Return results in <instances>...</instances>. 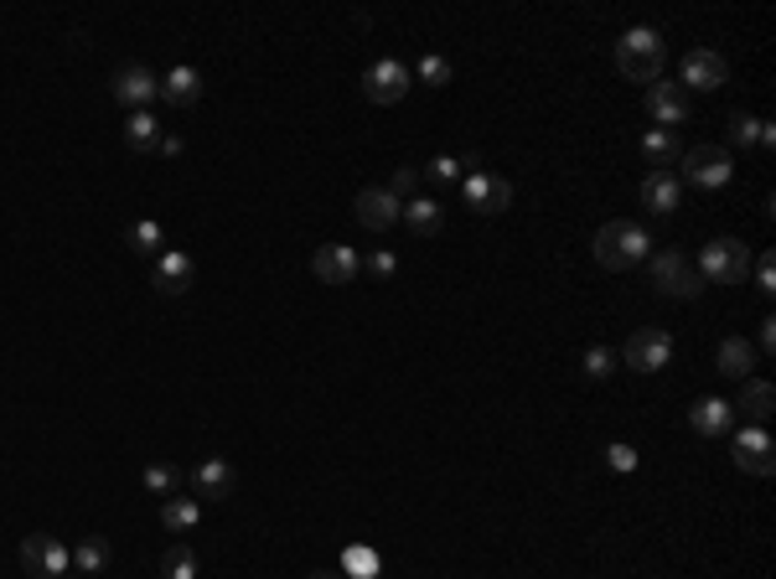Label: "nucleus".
<instances>
[{
	"instance_id": "obj_34",
	"label": "nucleus",
	"mask_w": 776,
	"mask_h": 579,
	"mask_svg": "<svg viewBox=\"0 0 776 579\" xmlns=\"http://www.w3.org/2000/svg\"><path fill=\"white\" fill-rule=\"evenodd\" d=\"M730 140H735V145H761V120H756V114H745V109H741V114H730Z\"/></svg>"
},
{
	"instance_id": "obj_12",
	"label": "nucleus",
	"mask_w": 776,
	"mask_h": 579,
	"mask_svg": "<svg viewBox=\"0 0 776 579\" xmlns=\"http://www.w3.org/2000/svg\"><path fill=\"white\" fill-rule=\"evenodd\" d=\"M311 274L322 280V285H352L362 274V259H358V249H347V243H322L316 249V259H311Z\"/></svg>"
},
{
	"instance_id": "obj_39",
	"label": "nucleus",
	"mask_w": 776,
	"mask_h": 579,
	"mask_svg": "<svg viewBox=\"0 0 776 579\" xmlns=\"http://www.w3.org/2000/svg\"><path fill=\"white\" fill-rule=\"evenodd\" d=\"M606 466H611V470H632L637 451H632V445H611V451H606Z\"/></svg>"
},
{
	"instance_id": "obj_10",
	"label": "nucleus",
	"mask_w": 776,
	"mask_h": 579,
	"mask_svg": "<svg viewBox=\"0 0 776 579\" xmlns=\"http://www.w3.org/2000/svg\"><path fill=\"white\" fill-rule=\"evenodd\" d=\"M109 93H114V104H125V109H150L161 99V78L145 68V63H125V68L114 72Z\"/></svg>"
},
{
	"instance_id": "obj_16",
	"label": "nucleus",
	"mask_w": 776,
	"mask_h": 579,
	"mask_svg": "<svg viewBox=\"0 0 776 579\" xmlns=\"http://www.w3.org/2000/svg\"><path fill=\"white\" fill-rule=\"evenodd\" d=\"M150 285L161 290V295H187V290L198 285V259L181 249H166L156 259V270H150Z\"/></svg>"
},
{
	"instance_id": "obj_38",
	"label": "nucleus",
	"mask_w": 776,
	"mask_h": 579,
	"mask_svg": "<svg viewBox=\"0 0 776 579\" xmlns=\"http://www.w3.org/2000/svg\"><path fill=\"white\" fill-rule=\"evenodd\" d=\"M756 290H761V295H772V290H776V259H772V253H761V259H756Z\"/></svg>"
},
{
	"instance_id": "obj_15",
	"label": "nucleus",
	"mask_w": 776,
	"mask_h": 579,
	"mask_svg": "<svg viewBox=\"0 0 776 579\" xmlns=\"http://www.w3.org/2000/svg\"><path fill=\"white\" fill-rule=\"evenodd\" d=\"M684 89H705V93H715V89H724V78H730V63H724L720 53H709V47H694V53H684Z\"/></svg>"
},
{
	"instance_id": "obj_9",
	"label": "nucleus",
	"mask_w": 776,
	"mask_h": 579,
	"mask_svg": "<svg viewBox=\"0 0 776 579\" xmlns=\"http://www.w3.org/2000/svg\"><path fill=\"white\" fill-rule=\"evenodd\" d=\"M621 362L632 367V373H663L673 362V337L668 331H657V326H642L632 342L621 347Z\"/></svg>"
},
{
	"instance_id": "obj_25",
	"label": "nucleus",
	"mask_w": 776,
	"mask_h": 579,
	"mask_svg": "<svg viewBox=\"0 0 776 579\" xmlns=\"http://www.w3.org/2000/svg\"><path fill=\"white\" fill-rule=\"evenodd\" d=\"M642 156H648L652 171H673V161L684 156V145H678V135H673V129H657V125H652L648 135H642Z\"/></svg>"
},
{
	"instance_id": "obj_21",
	"label": "nucleus",
	"mask_w": 776,
	"mask_h": 579,
	"mask_svg": "<svg viewBox=\"0 0 776 579\" xmlns=\"http://www.w3.org/2000/svg\"><path fill=\"white\" fill-rule=\"evenodd\" d=\"M715 367H720V378H751L756 373V347L745 342V337H724L720 352H715Z\"/></svg>"
},
{
	"instance_id": "obj_32",
	"label": "nucleus",
	"mask_w": 776,
	"mask_h": 579,
	"mask_svg": "<svg viewBox=\"0 0 776 579\" xmlns=\"http://www.w3.org/2000/svg\"><path fill=\"white\" fill-rule=\"evenodd\" d=\"M425 177H430L435 186H456V181H466V161H456V156H435V161L425 166Z\"/></svg>"
},
{
	"instance_id": "obj_30",
	"label": "nucleus",
	"mask_w": 776,
	"mask_h": 579,
	"mask_svg": "<svg viewBox=\"0 0 776 579\" xmlns=\"http://www.w3.org/2000/svg\"><path fill=\"white\" fill-rule=\"evenodd\" d=\"M580 373L591 383H606L611 373H621V352L616 347H585V357H580Z\"/></svg>"
},
{
	"instance_id": "obj_33",
	"label": "nucleus",
	"mask_w": 776,
	"mask_h": 579,
	"mask_svg": "<svg viewBox=\"0 0 776 579\" xmlns=\"http://www.w3.org/2000/svg\"><path fill=\"white\" fill-rule=\"evenodd\" d=\"M451 57H440V53H430L425 63H419V83H430V89H446L451 83Z\"/></svg>"
},
{
	"instance_id": "obj_36",
	"label": "nucleus",
	"mask_w": 776,
	"mask_h": 579,
	"mask_svg": "<svg viewBox=\"0 0 776 579\" xmlns=\"http://www.w3.org/2000/svg\"><path fill=\"white\" fill-rule=\"evenodd\" d=\"M362 270L373 274V280H394V274H398V259H394V253H389V249H373V253H368V264H362Z\"/></svg>"
},
{
	"instance_id": "obj_29",
	"label": "nucleus",
	"mask_w": 776,
	"mask_h": 579,
	"mask_svg": "<svg viewBox=\"0 0 776 579\" xmlns=\"http://www.w3.org/2000/svg\"><path fill=\"white\" fill-rule=\"evenodd\" d=\"M198 569H202V559H198V548L192 543H171L161 554V575L166 579H198Z\"/></svg>"
},
{
	"instance_id": "obj_35",
	"label": "nucleus",
	"mask_w": 776,
	"mask_h": 579,
	"mask_svg": "<svg viewBox=\"0 0 776 579\" xmlns=\"http://www.w3.org/2000/svg\"><path fill=\"white\" fill-rule=\"evenodd\" d=\"M347 575H379V554H368V548H347V559H342Z\"/></svg>"
},
{
	"instance_id": "obj_17",
	"label": "nucleus",
	"mask_w": 776,
	"mask_h": 579,
	"mask_svg": "<svg viewBox=\"0 0 776 579\" xmlns=\"http://www.w3.org/2000/svg\"><path fill=\"white\" fill-rule=\"evenodd\" d=\"M192 487H198V497H207V502H228L238 487V470L234 461H223V455H207V461H198V470H192Z\"/></svg>"
},
{
	"instance_id": "obj_43",
	"label": "nucleus",
	"mask_w": 776,
	"mask_h": 579,
	"mask_svg": "<svg viewBox=\"0 0 776 579\" xmlns=\"http://www.w3.org/2000/svg\"><path fill=\"white\" fill-rule=\"evenodd\" d=\"M57 579H83V575H78V569H68V575H57Z\"/></svg>"
},
{
	"instance_id": "obj_23",
	"label": "nucleus",
	"mask_w": 776,
	"mask_h": 579,
	"mask_svg": "<svg viewBox=\"0 0 776 579\" xmlns=\"http://www.w3.org/2000/svg\"><path fill=\"white\" fill-rule=\"evenodd\" d=\"M398 217H404V223H409V228H415L419 238H435L440 228H446V207H440L435 197H409Z\"/></svg>"
},
{
	"instance_id": "obj_13",
	"label": "nucleus",
	"mask_w": 776,
	"mask_h": 579,
	"mask_svg": "<svg viewBox=\"0 0 776 579\" xmlns=\"http://www.w3.org/2000/svg\"><path fill=\"white\" fill-rule=\"evenodd\" d=\"M735 466L745 470V476H772L776 470V440L761 424H745L741 434H735Z\"/></svg>"
},
{
	"instance_id": "obj_28",
	"label": "nucleus",
	"mask_w": 776,
	"mask_h": 579,
	"mask_svg": "<svg viewBox=\"0 0 776 579\" xmlns=\"http://www.w3.org/2000/svg\"><path fill=\"white\" fill-rule=\"evenodd\" d=\"M198 518H202L198 497H166V502H161V527H166V533H192Z\"/></svg>"
},
{
	"instance_id": "obj_37",
	"label": "nucleus",
	"mask_w": 776,
	"mask_h": 579,
	"mask_svg": "<svg viewBox=\"0 0 776 579\" xmlns=\"http://www.w3.org/2000/svg\"><path fill=\"white\" fill-rule=\"evenodd\" d=\"M419 186V166H398L394 171V181H389V192H394L398 202H409V192Z\"/></svg>"
},
{
	"instance_id": "obj_26",
	"label": "nucleus",
	"mask_w": 776,
	"mask_h": 579,
	"mask_svg": "<svg viewBox=\"0 0 776 579\" xmlns=\"http://www.w3.org/2000/svg\"><path fill=\"white\" fill-rule=\"evenodd\" d=\"M109 564H114V543L99 538V533H93V538H83L78 548H72V569H78L83 579H89V575H104Z\"/></svg>"
},
{
	"instance_id": "obj_11",
	"label": "nucleus",
	"mask_w": 776,
	"mask_h": 579,
	"mask_svg": "<svg viewBox=\"0 0 776 579\" xmlns=\"http://www.w3.org/2000/svg\"><path fill=\"white\" fill-rule=\"evenodd\" d=\"M648 114L657 120V129H673V125H684L688 114H694V99H688L684 83H668V78H657V83H648Z\"/></svg>"
},
{
	"instance_id": "obj_22",
	"label": "nucleus",
	"mask_w": 776,
	"mask_h": 579,
	"mask_svg": "<svg viewBox=\"0 0 776 579\" xmlns=\"http://www.w3.org/2000/svg\"><path fill=\"white\" fill-rule=\"evenodd\" d=\"M730 409H735V415H745L751 424H761V419H772V409H776V388L766 378H745L741 398H735Z\"/></svg>"
},
{
	"instance_id": "obj_20",
	"label": "nucleus",
	"mask_w": 776,
	"mask_h": 579,
	"mask_svg": "<svg viewBox=\"0 0 776 579\" xmlns=\"http://www.w3.org/2000/svg\"><path fill=\"white\" fill-rule=\"evenodd\" d=\"M688 424H694V434L715 440V434H724L735 424V409H730V398H699V404L688 409Z\"/></svg>"
},
{
	"instance_id": "obj_2",
	"label": "nucleus",
	"mask_w": 776,
	"mask_h": 579,
	"mask_svg": "<svg viewBox=\"0 0 776 579\" xmlns=\"http://www.w3.org/2000/svg\"><path fill=\"white\" fill-rule=\"evenodd\" d=\"M663 63H668V42H663V32H652V26H632V32L616 42V68L627 72L632 83H657Z\"/></svg>"
},
{
	"instance_id": "obj_40",
	"label": "nucleus",
	"mask_w": 776,
	"mask_h": 579,
	"mask_svg": "<svg viewBox=\"0 0 776 579\" xmlns=\"http://www.w3.org/2000/svg\"><path fill=\"white\" fill-rule=\"evenodd\" d=\"M150 156H166V161H171V156H181V135H161V140H156V150H150Z\"/></svg>"
},
{
	"instance_id": "obj_31",
	"label": "nucleus",
	"mask_w": 776,
	"mask_h": 579,
	"mask_svg": "<svg viewBox=\"0 0 776 579\" xmlns=\"http://www.w3.org/2000/svg\"><path fill=\"white\" fill-rule=\"evenodd\" d=\"M145 487L156 491V497H177L181 470L171 466V461H156V466H145Z\"/></svg>"
},
{
	"instance_id": "obj_14",
	"label": "nucleus",
	"mask_w": 776,
	"mask_h": 579,
	"mask_svg": "<svg viewBox=\"0 0 776 579\" xmlns=\"http://www.w3.org/2000/svg\"><path fill=\"white\" fill-rule=\"evenodd\" d=\"M352 213H358V223L368 228V234H383V228H394L398 223L404 202H398L389 186H362L358 202H352Z\"/></svg>"
},
{
	"instance_id": "obj_42",
	"label": "nucleus",
	"mask_w": 776,
	"mask_h": 579,
	"mask_svg": "<svg viewBox=\"0 0 776 579\" xmlns=\"http://www.w3.org/2000/svg\"><path fill=\"white\" fill-rule=\"evenodd\" d=\"M306 579H342V575H326V569H316V575H306Z\"/></svg>"
},
{
	"instance_id": "obj_5",
	"label": "nucleus",
	"mask_w": 776,
	"mask_h": 579,
	"mask_svg": "<svg viewBox=\"0 0 776 579\" xmlns=\"http://www.w3.org/2000/svg\"><path fill=\"white\" fill-rule=\"evenodd\" d=\"M678 161H684L678 181L699 186V192H720L724 181L735 177V166H730V150H724V145H694V150H684Z\"/></svg>"
},
{
	"instance_id": "obj_24",
	"label": "nucleus",
	"mask_w": 776,
	"mask_h": 579,
	"mask_svg": "<svg viewBox=\"0 0 776 579\" xmlns=\"http://www.w3.org/2000/svg\"><path fill=\"white\" fill-rule=\"evenodd\" d=\"M161 135H166V129H161V120H156L150 109H135V114L125 120V145L135 150V156H150Z\"/></svg>"
},
{
	"instance_id": "obj_27",
	"label": "nucleus",
	"mask_w": 776,
	"mask_h": 579,
	"mask_svg": "<svg viewBox=\"0 0 776 579\" xmlns=\"http://www.w3.org/2000/svg\"><path fill=\"white\" fill-rule=\"evenodd\" d=\"M125 249H135L140 259H161L166 253V234L161 223H150V217H140V223H130L125 228Z\"/></svg>"
},
{
	"instance_id": "obj_8",
	"label": "nucleus",
	"mask_w": 776,
	"mask_h": 579,
	"mask_svg": "<svg viewBox=\"0 0 776 579\" xmlns=\"http://www.w3.org/2000/svg\"><path fill=\"white\" fill-rule=\"evenodd\" d=\"M409 89H415V72H409V63H398V57H383V63H373V68L362 72V93L373 104H398Z\"/></svg>"
},
{
	"instance_id": "obj_19",
	"label": "nucleus",
	"mask_w": 776,
	"mask_h": 579,
	"mask_svg": "<svg viewBox=\"0 0 776 579\" xmlns=\"http://www.w3.org/2000/svg\"><path fill=\"white\" fill-rule=\"evenodd\" d=\"M161 99L171 109H192L202 99V72L192 68V63H181V68H171L161 78Z\"/></svg>"
},
{
	"instance_id": "obj_6",
	"label": "nucleus",
	"mask_w": 776,
	"mask_h": 579,
	"mask_svg": "<svg viewBox=\"0 0 776 579\" xmlns=\"http://www.w3.org/2000/svg\"><path fill=\"white\" fill-rule=\"evenodd\" d=\"M461 202H466L476 217H497L513 207V181L497 177V171H466L461 181Z\"/></svg>"
},
{
	"instance_id": "obj_3",
	"label": "nucleus",
	"mask_w": 776,
	"mask_h": 579,
	"mask_svg": "<svg viewBox=\"0 0 776 579\" xmlns=\"http://www.w3.org/2000/svg\"><path fill=\"white\" fill-rule=\"evenodd\" d=\"M699 280L705 285H745V274H751V249H745L741 238H715V243H705V253H699Z\"/></svg>"
},
{
	"instance_id": "obj_4",
	"label": "nucleus",
	"mask_w": 776,
	"mask_h": 579,
	"mask_svg": "<svg viewBox=\"0 0 776 579\" xmlns=\"http://www.w3.org/2000/svg\"><path fill=\"white\" fill-rule=\"evenodd\" d=\"M648 264H652V285L663 290V295H673V300H694L699 290H705V280H699V270H694V259L678 249H652L648 253Z\"/></svg>"
},
{
	"instance_id": "obj_7",
	"label": "nucleus",
	"mask_w": 776,
	"mask_h": 579,
	"mask_svg": "<svg viewBox=\"0 0 776 579\" xmlns=\"http://www.w3.org/2000/svg\"><path fill=\"white\" fill-rule=\"evenodd\" d=\"M21 569L36 579H57L72 569V548L53 533H32V538H21Z\"/></svg>"
},
{
	"instance_id": "obj_41",
	"label": "nucleus",
	"mask_w": 776,
	"mask_h": 579,
	"mask_svg": "<svg viewBox=\"0 0 776 579\" xmlns=\"http://www.w3.org/2000/svg\"><path fill=\"white\" fill-rule=\"evenodd\" d=\"M761 352H776V321H772V316L761 321Z\"/></svg>"
},
{
	"instance_id": "obj_1",
	"label": "nucleus",
	"mask_w": 776,
	"mask_h": 579,
	"mask_svg": "<svg viewBox=\"0 0 776 579\" xmlns=\"http://www.w3.org/2000/svg\"><path fill=\"white\" fill-rule=\"evenodd\" d=\"M652 253V234L632 217H611L606 228L596 234V264L600 270H637V264H648Z\"/></svg>"
},
{
	"instance_id": "obj_18",
	"label": "nucleus",
	"mask_w": 776,
	"mask_h": 579,
	"mask_svg": "<svg viewBox=\"0 0 776 579\" xmlns=\"http://www.w3.org/2000/svg\"><path fill=\"white\" fill-rule=\"evenodd\" d=\"M637 192H642V207H648V213L663 217L684 202V181H678V171H648Z\"/></svg>"
}]
</instances>
